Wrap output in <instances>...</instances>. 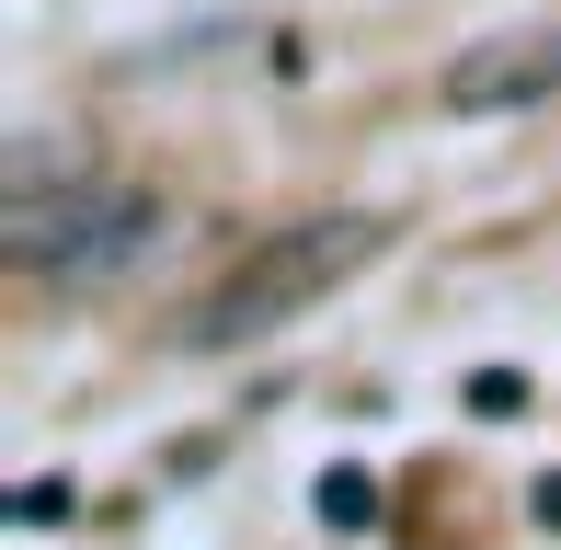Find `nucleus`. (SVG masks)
<instances>
[{
    "instance_id": "nucleus-3",
    "label": "nucleus",
    "mask_w": 561,
    "mask_h": 550,
    "mask_svg": "<svg viewBox=\"0 0 561 550\" xmlns=\"http://www.w3.org/2000/svg\"><path fill=\"white\" fill-rule=\"evenodd\" d=\"M436 92H447L458 115H504V104H539V92H561V23H516V35L458 46Z\"/></svg>"
},
{
    "instance_id": "nucleus-5",
    "label": "nucleus",
    "mask_w": 561,
    "mask_h": 550,
    "mask_svg": "<svg viewBox=\"0 0 561 550\" xmlns=\"http://www.w3.org/2000/svg\"><path fill=\"white\" fill-rule=\"evenodd\" d=\"M310 505H321V528H378V470L333 459V470L310 482Z\"/></svg>"
},
{
    "instance_id": "nucleus-7",
    "label": "nucleus",
    "mask_w": 561,
    "mask_h": 550,
    "mask_svg": "<svg viewBox=\"0 0 561 550\" xmlns=\"http://www.w3.org/2000/svg\"><path fill=\"white\" fill-rule=\"evenodd\" d=\"M527 505H539V516H550V528H561V470H550V482H539V493H527Z\"/></svg>"
},
{
    "instance_id": "nucleus-6",
    "label": "nucleus",
    "mask_w": 561,
    "mask_h": 550,
    "mask_svg": "<svg viewBox=\"0 0 561 550\" xmlns=\"http://www.w3.org/2000/svg\"><path fill=\"white\" fill-rule=\"evenodd\" d=\"M470 413H527V379H516V367H481V379H470Z\"/></svg>"
},
{
    "instance_id": "nucleus-1",
    "label": "nucleus",
    "mask_w": 561,
    "mask_h": 550,
    "mask_svg": "<svg viewBox=\"0 0 561 550\" xmlns=\"http://www.w3.org/2000/svg\"><path fill=\"white\" fill-rule=\"evenodd\" d=\"M401 241V218H378V207H321V218H287L275 241H252L241 264L218 275L207 298H195L184 321H172V344H195V356H218V344H252V333H275V321H298V310H321V298L344 287V275H367L378 253Z\"/></svg>"
},
{
    "instance_id": "nucleus-2",
    "label": "nucleus",
    "mask_w": 561,
    "mask_h": 550,
    "mask_svg": "<svg viewBox=\"0 0 561 550\" xmlns=\"http://www.w3.org/2000/svg\"><path fill=\"white\" fill-rule=\"evenodd\" d=\"M172 218L149 207L138 184H81V195H46V207H0V253L46 287H104L138 253H161Z\"/></svg>"
},
{
    "instance_id": "nucleus-4",
    "label": "nucleus",
    "mask_w": 561,
    "mask_h": 550,
    "mask_svg": "<svg viewBox=\"0 0 561 550\" xmlns=\"http://www.w3.org/2000/svg\"><path fill=\"white\" fill-rule=\"evenodd\" d=\"M92 184V161L69 138H12L0 149V207H46V195H81Z\"/></svg>"
}]
</instances>
